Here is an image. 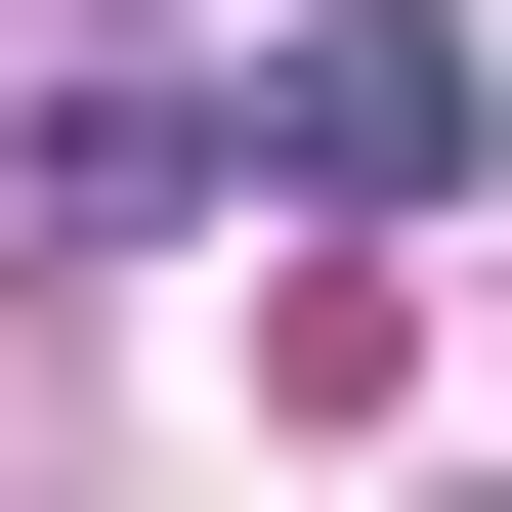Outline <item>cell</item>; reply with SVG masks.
<instances>
[{
  "label": "cell",
  "instance_id": "6da1fadb",
  "mask_svg": "<svg viewBox=\"0 0 512 512\" xmlns=\"http://www.w3.org/2000/svg\"><path fill=\"white\" fill-rule=\"evenodd\" d=\"M256 171H299V214H470V43H427V0H342V43L256 86Z\"/></svg>",
  "mask_w": 512,
  "mask_h": 512
}]
</instances>
